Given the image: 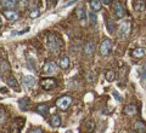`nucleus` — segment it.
I'll return each mask as SVG.
<instances>
[{
	"label": "nucleus",
	"instance_id": "obj_1",
	"mask_svg": "<svg viewBox=\"0 0 146 133\" xmlns=\"http://www.w3.org/2000/svg\"><path fill=\"white\" fill-rule=\"evenodd\" d=\"M112 46H113V43H112V40L111 39H104L101 41V44H100V46H99V51H100V54L104 57H106L108 56L110 53H111L112 51Z\"/></svg>",
	"mask_w": 146,
	"mask_h": 133
},
{
	"label": "nucleus",
	"instance_id": "obj_2",
	"mask_svg": "<svg viewBox=\"0 0 146 133\" xmlns=\"http://www.w3.org/2000/svg\"><path fill=\"white\" fill-rule=\"evenodd\" d=\"M131 31V23L129 21H124L118 26V36L119 38H128Z\"/></svg>",
	"mask_w": 146,
	"mask_h": 133
},
{
	"label": "nucleus",
	"instance_id": "obj_3",
	"mask_svg": "<svg viewBox=\"0 0 146 133\" xmlns=\"http://www.w3.org/2000/svg\"><path fill=\"white\" fill-rule=\"evenodd\" d=\"M73 102L72 96H62L56 100V107L60 110H67Z\"/></svg>",
	"mask_w": 146,
	"mask_h": 133
},
{
	"label": "nucleus",
	"instance_id": "obj_4",
	"mask_svg": "<svg viewBox=\"0 0 146 133\" xmlns=\"http://www.w3.org/2000/svg\"><path fill=\"white\" fill-rule=\"evenodd\" d=\"M45 45H46V47L50 50V51L56 52L58 50V41H57L56 35L55 34H48L46 39H45Z\"/></svg>",
	"mask_w": 146,
	"mask_h": 133
},
{
	"label": "nucleus",
	"instance_id": "obj_5",
	"mask_svg": "<svg viewBox=\"0 0 146 133\" xmlns=\"http://www.w3.org/2000/svg\"><path fill=\"white\" fill-rule=\"evenodd\" d=\"M56 71H57V64L55 63V62H52V61L46 62L43 66L42 73H43V75H45V76H50V75L55 74Z\"/></svg>",
	"mask_w": 146,
	"mask_h": 133
},
{
	"label": "nucleus",
	"instance_id": "obj_6",
	"mask_svg": "<svg viewBox=\"0 0 146 133\" xmlns=\"http://www.w3.org/2000/svg\"><path fill=\"white\" fill-rule=\"evenodd\" d=\"M56 85H57V82L52 77H45V79L40 81V86H42V88L44 91H51L56 87Z\"/></svg>",
	"mask_w": 146,
	"mask_h": 133
},
{
	"label": "nucleus",
	"instance_id": "obj_7",
	"mask_svg": "<svg viewBox=\"0 0 146 133\" xmlns=\"http://www.w3.org/2000/svg\"><path fill=\"white\" fill-rule=\"evenodd\" d=\"M113 11H115L116 18H123L125 16V9L119 1H113Z\"/></svg>",
	"mask_w": 146,
	"mask_h": 133
},
{
	"label": "nucleus",
	"instance_id": "obj_8",
	"mask_svg": "<svg viewBox=\"0 0 146 133\" xmlns=\"http://www.w3.org/2000/svg\"><path fill=\"white\" fill-rule=\"evenodd\" d=\"M3 15L5 16V18L9 21H17L18 18H20V13L15 10H4Z\"/></svg>",
	"mask_w": 146,
	"mask_h": 133
},
{
	"label": "nucleus",
	"instance_id": "obj_9",
	"mask_svg": "<svg viewBox=\"0 0 146 133\" xmlns=\"http://www.w3.org/2000/svg\"><path fill=\"white\" fill-rule=\"evenodd\" d=\"M136 111H138V108H136V105L130 103V104H127L124 109H123V113L125 114V115H129V116H134Z\"/></svg>",
	"mask_w": 146,
	"mask_h": 133
},
{
	"label": "nucleus",
	"instance_id": "obj_10",
	"mask_svg": "<svg viewBox=\"0 0 146 133\" xmlns=\"http://www.w3.org/2000/svg\"><path fill=\"white\" fill-rule=\"evenodd\" d=\"M83 51H84V53L86 54V56H91V54L94 53V51H95V46H94V41H93V40L86 41L85 45H84Z\"/></svg>",
	"mask_w": 146,
	"mask_h": 133
},
{
	"label": "nucleus",
	"instance_id": "obj_11",
	"mask_svg": "<svg viewBox=\"0 0 146 133\" xmlns=\"http://www.w3.org/2000/svg\"><path fill=\"white\" fill-rule=\"evenodd\" d=\"M145 53H146L145 47H136L130 51V56L134 58H143L145 56Z\"/></svg>",
	"mask_w": 146,
	"mask_h": 133
},
{
	"label": "nucleus",
	"instance_id": "obj_12",
	"mask_svg": "<svg viewBox=\"0 0 146 133\" xmlns=\"http://www.w3.org/2000/svg\"><path fill=\"white\" fill-rule=\"evenodd\" d=\"M22 84L27 87H33L35 85V79L32 75H23L22 76Z\"/></svg>",
	"mask_w": 146,
	"mask_h": 133
},
{
	"label": "nucleus",
	"instance_id": "obj_13",
	"mask_svg": "<svg viewBox=\"0 0 146 133\" xmlns=\"http://www.w3.org/2000/svg\"><path fill=\"white\" fill-rule=\"evenodd\" d=\"M34 110L38 114H40V115H46L49 113V105L45 104V103H40L34 108Z\"/></svg>",
	"mask_w": 146,
	"mask_h": 133
},
{
	"label": "nucleus",
	"instance_id": "obj_14",
	"mask_svg": "<svg viewBox=\"0 0 146 133\" xmlns=\"http://www.w3.org/2000/svg\"><path fill=\"white\" fill-rule=\"evenodd\" d=\"M6 84L11 87V88L16 90V91H20V86H18V82L15 79V76H7L6 79Z\"/></svg>",
	"mask_w": 146,
	"mask_h": 133
},
{
	"label": "nucleus",
	"instance_id": "obj_15",
	"mask_svg": "<svg viewBox=\"0 0 146 133\" xmlns=\"http://www.w3.org/2000/svg\"><path fill=\"white\" fill-rule=\"evenodd\" d=\"M76 15H77V17H78V20L85 21V18H86L85 7H84V6H78V7L76 9Z\"/></svg>",
	"mask_w": 146,
	"mask_h": 133
},
{
	"label": "nucleus",
	"instance_id": "obj_16",
	"mask_svg": "<svg viewBox=\"0 0 146 133\" xmlns=\"http://www.w3.org/2000/svg\"><path fill=\"white\" fill-rule=\"evenodd\" d=\"M89 5H90V9H91V12H94V13L100 11L101 10V7H102L101 1H98V0H93V1H90Z\"/></svg>",
	"mask_w": 146,
	"mask_h": 133
},
{
	"label": "nucleus",
	"instance_id": "obj_17",
	"mask_svg": "<svg viewBox=\"0 0 146 133\" xmlns=\"http://www.w3.org/2000/svg\"><path fill=\"white\" fill-rule=\"evenodd\" d=\"M17 3L18 1H15V0H5V1H0V4H1L4 7H6L7 10H13V7L17 5Z\"/></svg>",
	"mask_w": 146,
	"mask_h": 133
},
{
	"label": "nucleus",
	"instance_id": "obj_18",
	"mask_svg": "<svg viewBox=\"0 0 146 133\" xmlns=\"http://www.w3.org/2000/svg\"><path fill=\"white\" fill-rule=\"evenodd\" d=\"M134 130H135L136 132H138V133H145L146 127H145L144 121H141V120L136 121V122L134 123Z\"/></svg>",
	"mask_w": 146,
	"mask_h": 133
},
{
	"label": "nucleus",
	"instance_id": "obj_19",
	"mask_svg": "<svg viewBox=\"0 0 146 133\" xmlns=\"http://www.w3.org/2000/svg\"><path fill=\"white\" fill-rule=\"evenodd\" d=\"M70 64H71L70 58H68L67 56H63V57L60 59V67H61V69L67 70L68 68H70Z\"/></svg>",
	"mask_w": 146,
	"mask_h": 133
},
{
	"label": "nucleus",
	"instance_id": "obj_20",
	"mask_svg": "<svg viewBox=\"0 0 146 133\" xmlns=\"http://www.w3.org/2000/svg\"><path fill=\"white\" fill-rule=\"evenodd\" d=\"M29 103H31V100L28 97H25V98H21L20 100H18V104H20V108L22 110H26L27 108L29 107Z\"/></svg>",
	"mask_w": 146,
	"mask_h": 133
},
{
	"label": "nucleus",
	"instance_id": "obj_21",
	"mask_svg": "<svg viewBox=\"0 0 146 133\" xmlns=\"http://www.w3.org/2000/svg\"><path fill=\"white\" fill-rule=\"evenodd\" d=\"M0 71H1L3 74L10 73V66H9V63L6 61H3L1 63H0Z\"/></svg>",
	"mask_w": 146,
	"mask_h": 133
},
{
	"label": "nucleus",
	"instance_id": "obj_22",
	"mask_svg": "<svg viewBox=\"0 0 146 133\" xmlns=\"http://www.w3.org/2000/svg\"><path fill=\"white\" fill-rule=\"evenodd\" d=\"M105 77H106V80L110 81V82H112V81H115L116 80V71L115 70H107L106 71V75H105Z\"/></svg>",
	"mask_w": 146,
	"mask_h": 133
},
{
	"label": "nucleus",
	"instance_id": "obj_23",
	"mask_svg": "<svg viewBox=\"0 0 146 133\" xmlns=\"http://www.w3.org/2000/svg\"><path fill=\"white\" fill-rule=\"evenodd\" d=\"M51 126L55 127V128H57V127H60L61 126V119L58 115H54L52 119H51Z\"/></svg>",
	"mask_w": 146,
	"mask_h": 133
},
{
	"label": "nucleus",
	"instance_id": "obj_24",
	"mask_svg": "<svg viewBox=\"0 0 146 133\" xmlns=\"http://www.w3.org/2000/svg\"><path fill=\"white\" fill-rule=\"evenodd\" d=\"M84 128L88 132H91L95 128V121L94 120H88V121L84 123Z\"/></svg>",
	"mask_w": 146,
	"mask_h": 133
},
{
	"label": "nucleus",
	"instance_id": "obj_25",
	"mask_svg": "<svg viewBox=\"0 0 146 133\" xmlns=\"http://www.w3.org/2000/svg\"><path fill=\"white\" fill-rule=\"evenodd\" d=\"M106 23H107V30H108V33L112 34L113 30H115V22L112 21V18H107Z\"/></svg>",
	"mask_w": 146,
	"mask_h": 133
},
{
	"label": "nucleus",
	"instance_id": "obj_26",
	"mask_svg": "<svg viewBox=\"0 0 146 133\" xmlns=\"http://www.w3.org/2000/svg\"><path fill=\"white\" fill-rule=\"evenodd\" d=\"M89 20H90V24L91 26H96V23H98V17H96V15H95L94 12H91L90 15H89Z\"/></svg>",
	"mask_w": 146,
	"mask_h": 133
},
{
	"label": "nucleus",
	"instance_id": "obj_27",
	"mask_svg": "<svg viewBox=\"0 0 146 133\" xmlns=\"http://www.w3.org/2000/svg\"><path fill=\"white\" fill-rule=\"evenodd\" d=\"M86 79H88L89 82H94L96 80V73L95 71H89L88 75H86Z\"/></svg>",
	"mask_w": 146,
	"mask_h": 133
},
{
	"label": "nucleus",
	"instance_id": "obj_28",
	"mask_svg": "<svg viewBox=\"0 0 146 133\" xmlns=\"http://www.w3.org/2000/svg\"><path fill=\"white\" fill-rule=\"evenodd\" d=\"M39 15H40V11L35 7V9H33V10L31 11L29 17H31V18H33V20H34V18H38V17H39Z\"/></svg>",
	"mask_w": 146,
	"mask_h": 133
},
{
	"label": "nucleus",
	"instance_id": "obj_29",
	"mask_svg": "<svg viewBox=\"0 0 146 133\" xmlns=\"http://www.w3.org/2000/svg\"><path fill=\"white\" fill-rule=\"evenodd\" d=\"M112 94H113V97H115V98L118 100V102H122V97H121L119 94H118L117 91H112Z\"/></svg>",
	"mask_w": 146,
	"mask_h": 133
},
{
	"label": "nucleus",
	"instance_id": "obj_30",
	"mask_svg": "<svg viewBox=\"0 0 146 133\" xmlns=\"http://www.w3.org/2000/svg\"><path fill=\"white\" fill-rule=\"evenodd\" d=\"M28 133H43V131H42V128L36 127V128H32L31 131H28Z\"/></svg>",
	"mask_w": 146,
	"mask_h": 133
},
{
	"label": "nucleus",
	"instance_id": "obj_31",
	"mask_svg": "<svg viewBox=\"0 0 146 133\" xmlns=\"http://www.w3.org/2000/svg\"><path fill=\"white\" fill-rule=\"evenodd\" d=\"M101 4H105V5H110V4H112V1H108V0H104Z\"/></svg>",
	"mask_w": 146,
	"mask_h": 133
},
{
	"label": "nucleus",
	"instance_id": "obj_32",
	"mask_svg": "<svg viewBox=\"0 0 146 133\" xmlns=\"http://www.w3.org/2000/svg\"><path fill=\"white\" fill-rule=\"evenodd\" d=\"M3 27V21H1V18H0V28Z\"/></svg>",
	"mask_w": 146,
	"mask_h": 133
}]
</instances>
